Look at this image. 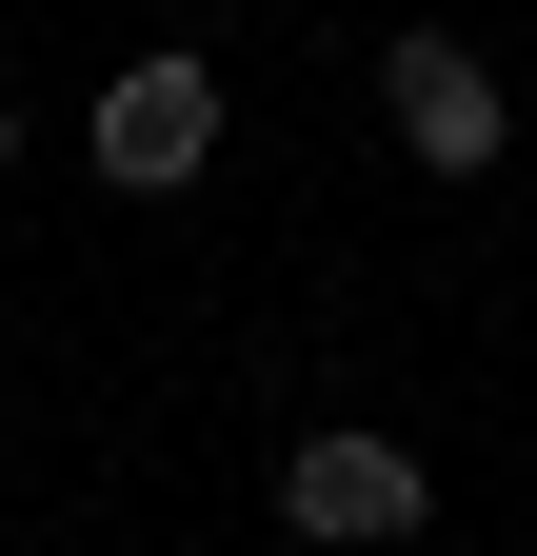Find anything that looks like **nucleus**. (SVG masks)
<instances>
[{"label":"nucleus","instance_id":"nucleus-1","mask_svg":"<svg viewBox=\"0 0 537 556\" xmlns=\"http://www.w3.org/2000/svg\"><path fill=\"white\" fill-rule=\"evenodd\" d=\"M438 517V457L419 438H378V417H299L279 438V536L299 556H398Z\"/></svg>","mask_w":537,"mask_h":556},{"label":"nucleus","instance_id":"nucleus-2","mask_svg":"<svg viewBox=\"0 0 537 556\" xmlns=\"http://www.w3.org/2000/svg\"><path fill=\"white\" fill-rule=\"evenodd\" d=\"M378 119H398V160H419V179H498V160H517L498 60H478V40H438V21H398V40H378Z\"/></svg>","mask_w":537,"mask_h":556},{"label":"nucleus","instance_id":"nucleus-3","mask_svg":"<svg viewBox=\"0 0 537 556\" xmlns=\"http://www.w3.org/2000/svg\"><path fill=\"white\" fill-rule=\"evenodd\" d=\"M80 160H100L120 199H179L199 160H220V60H199V40H160V60H120V80L80 100Z\"/></svg>","mask_w":537,"mask_h":556},{"label":"nucleus","instance_id":"nucleus-4","mask_svg":"<svg viewBox=\"0 0 537 556\" xmlns=\"http://www.w3.org/2000/svg\"><path fill=\"white\" fill-rule=\"evenodd\" d=\"M0 179H21V100H0Z\"/></svg>","mask_w":537,"mask_h":556}]
</instances>
